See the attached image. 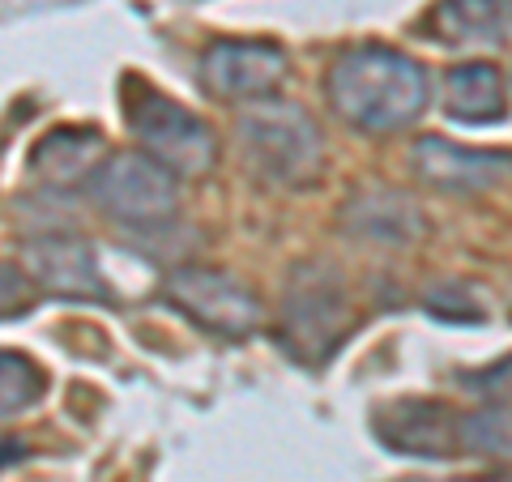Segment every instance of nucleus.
Masks as SVG:
<instances>
[{"mask_svg": "<svg viewBox=\"0 0 512 482\" xmlns=\"http://www.w3.org/2000/svg\"><path fill=\"white\" fill-rule=\"evenodd\" d=\"M329 107L359 133H402L427 111V69L397 47L363 43L333 60Z\"/></svg>", "mask_w": 512, "mask_h": 482, "instance_id": "1", "label": "nucleus"}, {"mask_svg": "<svg viewBox=\"0 0 512 482\" xmlns=\"http://www.w3.org/2000/svg\"><path fill=\"white\" fill-rule=\"evenodd\" d=\"M235 137L248 167L278 188H308L325 171V141H320L316 120L299 103H248V111L235 124Z\"/></svg>", "mask_w": 512, "mask_h": 482, "instance_id": "2", "label": "nucleus"}, {"mask_svg": "<svg viewBox=\"0 0 512 482\" xmlns=\"http://www.w3.org/2000/svg\"><path fill=\"white\" fill-rule=\"evenodd\" d=\"M350 329V299L342 273L329 261H303L291 269L282 295V346L299 363H325Z\"/></svg>", "mask_w": 512, "mask_h": 482, "instance_id": "3", "label": "nucleus"}, {"mask_svg": "<svg viewBox=\"0 0 512 482\" xmlns=\"http://www.w3.org/2000/svg\"><path fill=\"white\" fill-rule=\"evenodd\" d=\"M90 197L124 227H163L175 214V205H180V184L150 154L120 150L94 167Z\"/></svg>", "mask_w": 512, "mask_h": 482, "instance_id": "4", "label": "nucleus"}, {"mask_svg": "<svg viewBox=\"0 0 512 482\" xmlns=\"http://www.w3.org/2000/svg\"><path fill=\"white\" fill-rule=\"evenodd\" d=\"M128 128H133V137L141 141V154H150L154 163L167 167L171 175H205L218 154L214 128L158 90H146L133 99V107H128Z\"/></svg>", "mask_w": 512, "mask_h": 482, "instance_id": "5", "label": "nucleus"}, {"mask_svg": "<svg viewBox=\"0 0 512 482\" xmlns=\"http://www.w3.org/2000/svg\"><path fill=\"white\" fill-rule=\"evenodd\" d=\"M163 295L171 308H180L188 320H197L205 333H218V337H248L261 329V320H265L261 299L222 269L180 265L167 273Z\"/></svg>", "mask_w": 512, "mask_h": 482, "instance_id": "6", "label": "nucleus"}, {"mask_svg": "<svg viewBox=\"0 0 512 482\" xmlns=\"http://www.w3.org/2000/svg\"><path fill=\"white\" fill-rule=\"evenodd\" d=\"M286 77V52L278 43H210L201 56V82L214 99L261 103Z\"/></svg>", "mask_w": 512, "mask_h": 482, "instance_id": "7", "label": "nucleus"}, {"mask_svg": "<svg viewBox=\"0 0 512 482\" xmlns=\"http://www.w3.org/2000/svg\"><path fill=\"white\" fill-rule=\"evenodd\" d=\"M410 171L436 192L470 197V192L504 184L512 175V158L491 154V150L453 146V141H444V137H423V141H414V150H410Z\"/></svg>", "mask_w": 512, "mask_h": 482, "instance_id": "8", "label": "nucleus"}, {"mask_svg": "<svg viewBox=\"0 0 512 482\" xmlns=\"http://www.w3.org/2000/svg\"><path fill=\"white\" fill-rule=\"evenodd\" d=\"M26 273L35 286H43V291H52L60 299H90V303L107 299L103 269L94 261L86 239H73V235L30 239L26 244Z\"/></svg>", "mask_w": 512, "mask_h": 482, "instance_id": "9", "label": "nucleus"}, {"mask_svg": "<svg viewBox=\"0 0 512 482\" xmlns=\"http://www.w3.org/2000/svg\"><path fill=\"white\" fill-rule=\"evenodd\" d=\"M376 436L406 457H448L461 448V419H453V410L440 401L406 397L376 414Z\"/></svg>", "mask_w": 512, "mask_h": 482, "instance_id": "10", "label": "nucleus"}, {"mask_svg": "<svg viewBox=\"0 0 512 482\" xmlns=\"http://www.w3.org/2000/svg\"><path fill=\"white\" fill-rule=\"evenodd\" d=\"M342 227H346V235L363 239V244L410 248V244H419V239H423L427 218H423L419 205L406 197V192H397V188H367V192H359V197L346 201Z\"/></svg>", "mask_w": 512, "mask_h": 482, "instance_id": "11", "label": "nucleus"}, {"mask_svg": "<svg viewBox=\"0 0 512 482\" xmlns=\"http://www.w3.org/2000/svg\"><path fill=\"white\" fill-rule=\"evenodd\" d=\"M423 26L444 47H495L512 35V0H440Z\"/></svg>", "mask_w": 512, "mask_h": 482, "instance_id": "12", "label": "nucleus"}, {"mask_svg": "<svg viewBox=\"0 0 512 482\" xmlns=\"http://www.w3.org/2000/svg\"><path fill=\"white\" fill-rule=\"evenodd\" d=\"M444 111L461 124H491L504 116V82L495 64L470 60L444 73Z\"/></svg>", "mask_w": 512, "mask_h": 482, "instance_id": "13", "label": "nucleus"}, {"mask_svg": "<svg viewBox=\"0 0 512 482\" xmlns=\"http://www.w3.org/2000/svg\"><path fill=\"white\" fill-rule=\"evenodd\" d=\"M103 154V137L94 128H56L30 150V175L52 184H77L94 175V158Z\"/></svg>", "mask_w": 512, "mask_h": 482, "instance_id": "14", "label": "nucleus"}, {"mask_svg": "<svg viewBox=\"0 0 512 482\" xmlns=\"http://www.w3.org/2000/svg\"><path fill=\"white\" fill-rule=\"evenodd\" d=\"M47 389V376L35 359L0 350V423L18 419L22 410H30Z\"/></svg>", "mask_w": 512, "mask_h": 482, "instance_id": "15", "label": "nucleus"}, {"mask_svg": "<svg viewBox=\"0 0 512 482\" xmlns=\"http://www.w3.org/2000/svg\"><path fill=\"white\" fill-rule=\"evenodd\" d=\"M461 448L512 465V406H483L461 419Z\"/></svg>", "mask_w": 512, "mask_h": 482, "instance_id": "16", "label": "nucleus"}, {"mask_svg": "<svg viewBox=\"0 0 512 482\" xmlns=\"http://www.w3.org/2000/svg\"><path fill=\"white\" fill-rule=\"evenodd\" d=\"M35 291H39V286L30 282V273H26L22 265L0 261V320L30 312V303H35Z\"/></svg>", "mask_w": 512, "mask_h": 482, "instance_id": "17", "label": "nucleus"}, {"mask_svg": "<svg viewBox=\"0 0 512 482\" xmlns=\"http://www.w3.org/2000/svg\"><path fill=\"white\" fill-rule=\"evenodd\" d=\"M427 308L436 312L440 320H483V312H478V303L470 299V291L461 282H440L436 291L427 295Z\"/></svg>", "mask_w": 512, "mask_h": 482, "instance_id": "18", "label": "nucleus"}]
</instances>
